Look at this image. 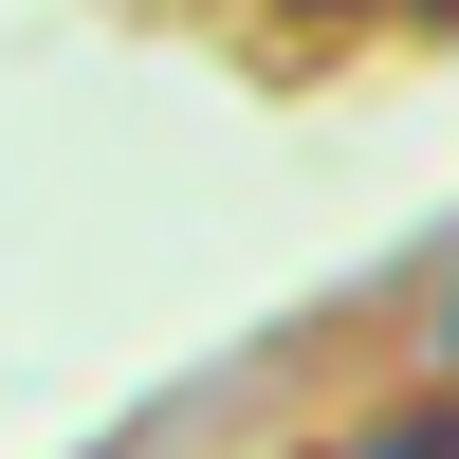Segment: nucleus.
<instances>
[{
  "mask_svg": "<svg viewBox=\"0 0 459 459\" xmlns=\"http://www.w3.org/2000/svg\"><path fill=\"white\" fill-rule=\"evenodd\" d=\"M350 459H459V423H386V441H350Z\"/></svg>",
  "mask_w": 459,
  "mask_h": 459,
  "instance_id": "1",
  "label": "nucleus"
},
{
  "mask_svg": "<svg viewBox=\"0 0 459 459\" xmlns=\"http://www.w3.org/2000/svg\"><path fill=\"white\" fill-rule=\"evenodd\" d=\"M441 386H459V294H441Z\"/></svg>",
  "mask_w": 459,
  "mask_h": 459,
  "instance_id": "2",
  "label": "nucleus"
}]
</instances>
